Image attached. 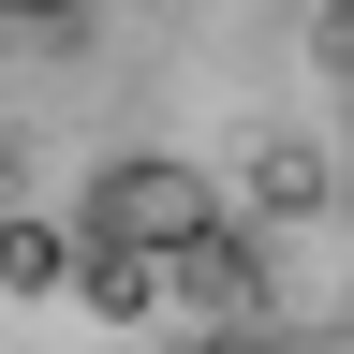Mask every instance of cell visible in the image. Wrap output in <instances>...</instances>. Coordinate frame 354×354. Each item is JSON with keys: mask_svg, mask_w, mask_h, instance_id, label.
<instances>
[{"mask_svg": "<svg viewBox=\"0 0 354 354\" xmlns=\"http://www.w3.org/2000/svg\"><path fill=\"white\" fill-rule=\"evenodd\" d=\"M207 221H221L207 162H104V177H88V236H104V251L177 266V251H207Z\"/></svg>", "mask_w": 354, "mask_h": 354, "instance_id": "obj_1", "label": "cell"}, {"mask_svg": "<svg viewBox=\"0 0 354 354\" xmlns=\"http://www.w3.org/2000/svg\"><path fill=\"white\" fill-rule=\"evenodd\" d=\"M0 281H15V295H59L74 281V236H59V221H0Z\"/></svg>", "mask_w": 354, "mask_h": 354, "instance_id": "obj_2", "label": "cell"}, {"mask_svg": "<svg viewBox=\"0 0 354 354\" xmlns=\"http://www.w3.org/2000/svg\"><path fill=\"white\" fill-rule=\"evenodd\" d=\"M207 354H266V339H207Z\"/></svg>", "mask_w": 354, "mask_h": 354, "instance_id": "obj_3", "label": "cell"}, {"mask_svg": "<svg viewBox=\"0 0 354 354\" xmlns=\"http://www.w3.org/2000/svg\"><path fill=\"white\" fill-rule=\"evenodd\" d=\"M15 15H44V0H15Z\"/></svg>", "mask_w": 354, "mask_h": 354, "instance_id": "obj_4", "label": "cell"}]
</instances>
